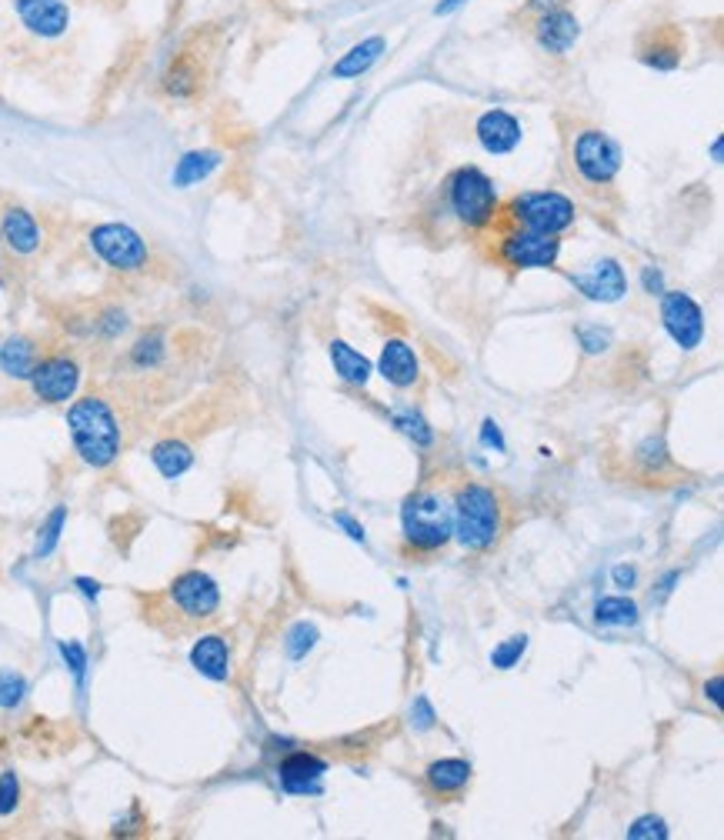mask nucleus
I'll return each instance as SVG.
<instances>
[{
	"label": "nucleus",
	"mask_w": 724,
	"mask_h": 840,
	"mask_svg": "<svg viewBox=\"0 0 724 840\" xmlns=\"http://www.w3.org/2000/svg\"><path fill=\"white\" fill-rule=\"evenodd\" d=\"M641 287H644V294H651V297H661L664 294V274L658 267H641Z\"/></svg>",
	"instance_id": "obj_41"
},
{
	"label": "nucleus",
	"mask_w": 724,
	"mask_h": 840,
	"mask_svg": "<svg viewBox=\"0 0 724 840\" xmlns=\"http://www.w3.org/2000/svg\"><path fill=\"white\" fill-rule=\"evenodd\" d=\"M391 420H394V427H398L401 434H408L414 440V444L428 447L431 440H434V430L428 427V420H424L421 414H414V410H391Z\"/></svg>",
	"instance_id": "obj_30"
},
{
	"label": "nucleus",
	"mask_w": 724,
	"mask_h": 840,
	"mask_svg": "<svg viewBox=\"0 0 724 840\" xmlns=\"http://www.w3.org/2000/svg\"><path fill=\"white\" fill-rule=\"evenodd\" d=\"M571 284L594 304H618L628 294V277H624V267L614 257H604L588 270H581V274H571Z\"/></svg>",
	"instance_id": "obj_13"
},
{
	"label": "nucleus",
	"mask_w": 724,
	"mask_h": 840,
	"mask_svg": "<svg viewBox=\"0 0 724 840\" xmlns=\"http://www.w3.org/2000/svg\"><path fill=\"white\" fill-rule=\"evenodd\" d=\"M481 440L488 447H498V450H504V437H501V430H498V424H494V420H484V427H481Z\"/></svg>",
	"instance_id": "obj_44"
},
{
	"label": "nucleus",
	"mask_w": 724,
	"mask_h": 840,
	"mask_svg": "<svg viewBox=\"0 0 724 840\" xmlns=\"http://www.w3.org/2000/svg\"><path fill=\"white\" fill-rule=\"evenodd\" d=\"M74 584L81 587V594L91 597V600H97V594H101V584H97V580H91V577H77Z\"/></svg>",
	"instance_id": "obj_48"
},
{
	"label": "nucleus",
	"mask_w": 724,
	"mask_h": 840,
	"mask_svg": "<svg viewBox=\"0 0 724 840\" xmlns=\"http://www.w3.org/2000/svg\"><path fill=\"white\" fill-rule=\"evenodd\" d=\"M201 77H204V70H201V64H197V57L191 54V50H181V54H177L164 70V94L174 97V100L194 97L197 90H201Z\"/></svg>",
	"instance_id": "obj_21"
},
{
	"label": "nucleus",
	"mask_w": 724,
	"mask_h": 840,
	"mask_svg": "<svg viewBox=\"0 0 724 840\" xmlns=\"http://www.w3.org/2000/svg\"><path fill=\"white\" fill-rule=\"evenodd\" d=\"M0 240H4V247L14 250L17 257H31L41 250L44 234L31 210L11 207V210H4V217H0Z\"/></svg>",
	"instance_id": "obj_17"
},
{
	"label": "nucleus",
	"mask_w": 724,
	"mask_h": 840,
	"mask_svg": "<svg viewBox=\"0 0 724 840\" xmlns=\"http://www.w3.org/2000/svg\"><path fill=\"white\" fill-rule=\"evenodd\" d=\"M327 354H331V364H334V374L347 380V384L354 387H364L374 374L371 360L361 354V350H354L347 340H331V347H327Z\"/></svg>",
	"instance_id": "obj_24"
},
{
	"label": "nucleus",
	"mask_w": 724,
	"mask_h": 840,
	"mask_svg": "<svg viewBox=\"0 0 724 840\" xmlns=\"http://www.w3.org/2000/svg\"><path fill=\"white\" fill-rule=\"evenodd\" d=\"M87 240H91L94 254L111 270H121V274H134V270L147 264L144 237L127 224H97Z\"/></svg>",
	"instance_id": "obj_6"
},
{
	"label": "nucleus",
	"mask_w": 724,
	"mask_h": 840,
	"mask_svg": "<svg viewBox=\"0 0 724 840\" xmlns=\"http://www.w3.org/2000/svg\"><path fill=\"white\" fill-rule=\"evenodd\" d=\"M384 50H388V40H384L381 34L361 40V44H354V47L347 50V54L331 67V77H337V80H351V77L368 74V70L381 60Z\"/></svg>",
	"instance_id": "obj_22"
},
{
	"label": "nucleus",
	"mask_w": 724,
	"mask_h": 840,
	"mask_svg": "<svg viewBox=\"0 0 724 840\" xmlns=\"http://www.w3.org/2000/svg\"><path fill=\"white\" fill-rule=\"evenodd\" d=\"M191 667L201 677L224 684V680L231 677V647H227V640L217 634H204L191 647Z\"/></svg>",
	"instance_id": "obj_20"
},
{
	"label": "nucleus",
	"mask_w": 724,
	"mask_h": 840,
	"mask_svg": "<svg viewBox=\"0 0 724 840\" xmlns=\"http://www.w3.org/2000/svg\"><path fill=\"white\" fill-rule=\"evenodd\" d=\"M334 524L344 527L347 537H351V540H357V544H364V527L357 524V520H354L351 514H344V510H341V514H334Z\"/></svg>",
	"instance_id": "obj_43"
},
{
	"label": "nucleus",
	"mask_w": 724,
	"mask_h": 840,
	"mask_svg": "<svg viewBox=\"0 0 724 840\" xmlns=\"http://www.w3.org/2000/svg\"><path fill=\"white\" fill-rule=\"evenodd\" d=\"M524 650H528V637H511V640H504L501 647H494L491 650V664L498 667V670H508V667H514L521 660V654Z\"/></svg>",
	"instance_id": "obj_34"
},
{
	"label": "nucleus",
	"mask_w": 724,
	"mask_h": 840,
	"mask_svg": "<svg viewBox=\"0 0 724 840\" xmlns=\"http://www.w3.org/2000/svg\"><path fill=\"white\" fill-rule=\"evenodd\" d=\"M37 367V344L31 337H7L0 344V370L14 380H31Z\"/></svg>",
	"instance_id": "obj_25"
},
{
	"label": "nucleus",
	"mask_w": 724,
	"mask_h": 840,
	"mask_svg": "<svg viewBox=\"0 0 724 840\" xmlns=\"http://www.w3.org/2000/svg\"><path fill=\"white\" fill-rule=\"evenodd\" d=\"M564 4H568V0H528V7L534 14H548V10H558Z\"/></svg>",
	"instance_id": "obj_47"
},
{
	"label": "nucleus",
	"mask_w": 724,
	"mask_h": 840,
	"mask_svg": "<svg viewBox=\"0 0 724 840\" xmlns=\"http://www.w3.org/2000/svg\"><path fill=\"white\" fill-rule=\"evenodd\" d=\"M221 164H224V154H221V150H191V154H184V157L174 164L171 184L181 187V190H187V187H194V184H201V180L211 177Z\"/></svg>",
	"instance_id": "obj_23"
},
{
	"label": "nucleus",
	"mask_w": 724,
	"mask_h": 840,
	"mask_svg": "<svg viewBox=\"0 0 724 840\" xmlns=\"http://www.w3.org/2000/svg\"><path fill=\"white\" fill-rule=\"evenodd\" d=\"M67 427H71L74 450L84 464L111 467L121 454V424H117L114 407L104 397H81L67 410Z\"/></svg>",
	"instance_id": "obj_1"
},
{
	"label": "nucleus",
	"mask_w": 724,
	"mask_h": 840,
	"mask_svg": "<svg viewBox=\"0 0 724 840\" xmlns=\"http://www.w3.org/2000/svg\"><path fill=\"white\" fill-rule=\"evenodd\" d=\"M508 217L521 230L558 237L574 224L578 210H574V200L558 194V190H528V194H518L508 204Z\"/></svg>",
	"instance_id": "obj_5"
},
{
	"label": "nucleus",
	"mask_w": 724,
	"mask_h": 840,
	"mask_svg": "<svg viewBox=\"0 0 724 840\" xmlns=\"http://www.w3.org/2000/svg\"><path fill=\"white\" fill-rule=\"evenodd\" d=\"M611 577H614V584L628 590V587L634 584V577H638V574H634V567H624V564H621V567H614V574H611Z\"/></svg>",
	"instance_id": "obj_46"
},
{
	"label": "nucleus",
	"mask_w": 724,
	"mask_h": 840,
	"mask_svg": "<svg viewBox=\"0 0 724 840\" xmlns=\"http://www.w3.org/2000/svg\"><path fill=\"white\" fill-rule=\"evenodd\" d=\"M464 0H441L438 4V14H451V10H458Z\"/></svg>",
	"instance_id": "obj_50"
},
{
	"label": "nucleus",
	"mask_w": 724,
	"mask_h": 840,
	"mask_svg": "<svg viewBox=\"0 0 724 840\" xmlns=\"http://www.w3.org/2000/svg\"><path fill=\"white\" fill-rule=\"evenodd\" d=\"M474 134H478V144L488 150V154L501 157V154H511V150L521 144L524 127H521L518 117L508 114V110L491 107V110H484V114L478 117V124H474Z\"/></svg>",
	"instance_id": "obj_14"
},
{
	"label": "nucleus",
	"mask_w": 724,
	"mask_h": 840,
	"mask_svg": "<svg viewBox=\"0 0 724 840\" xmlns=\"http://www.w3.org/2000/svg\"><path fill=\"white\" fill-rule=\"evenodd\" d=\"M684 57V40H681V30L664 24V27H654L648 37L641 40L638 47V60L644 67L651 70H661V74H668V70H678Z\"/></svg>",
	"instance_id": "obj_16"
},
{
	"label": "nucleus",
	"mask_w": 724,
	"mask_h": 840,
	"mask_svg": "<svg viewBox=\"0 0 724 840\" xmlns=\"http://www.w3.org/2000/svg\"><path fill=\"white\" fill-rule=\"evenodd\" d=\"M661 324L681 350L701 347L704 310L698 307V300L688 297L684 290H664L661 294Z\"/></svg>",
	"instance_id": "obj_9"
},
{
	"label": "nucleus",
	"mask_w": 724,
	"mask_h": 840,
	"mask_svg": "<svg viewBox=\"0 0 724 840\" xmlns=\"http://www.w3.org/2000/svg\"><path fill=\"white\" fill-rule=\"evenodd\" d=\"M628 837H631V840H644V837H658V840H664V837H668V827H664L661 817L648 814V817H638V820H634V824L628 827Z\"/></svg>",
	"instance_id": "obj_39"
},
{
	"label": "nucleus",
	"mask_w": 724,
	"mask_h": 840,
	"mask_svg": "<svg viewBox=\"0 0 724 840\" xmlns=\"http://www.w3.org/2000/svg\"><path fill=\"white\" fill-rule=\"evenodd\" d=\"M167 357V340L161 330H147L144 337H137V344L131 347V364L141 370H154Z\"/></svg>",
	"instance_id": "obj_29"
},
{
	"label": "nucleus",
	"mask_w": 724,
	"mask_h": 840,
	"mask_svg": "<svg viewBox=\"0 0 724 840\" xmlns=\"http://www.w3.org/2000/svg\"><path fill=\"white\" fill-rule=\"evenodd\" d=\"M534 37H538V44L548 50V54L561 57L578 44L581 20L574 17L568 7L548 10V14H538V20H534Z\"/></svg>",
	"instance_id": "obj_15"
},
{
	"label": "nucleus",
	"mask_w": 724,
	"mask_h": 840,
	"mask_svg": "<svg viewBox=\"0 0 724 840\" xmlns=\"http://www.w3.org/2000/svg\"><path fill=\"white\" fill-rule=\"evenodd\" d=\"M314 644H317V627L314 624H294L284 647L294 660H301V657H307V650H311Z\"/></svg>",
	"instance_id": "obj_33"
},
{
	"label": "nucleus",
	"mask_w": 724,
	"mask_h": 840,
	"mask_svg": "<svg viewBox=\"0 0 724 840\" xmlns=\"http://www.w3.org/2000/svg\"><path fill=\"white\" fill-rule=\"evenodd\" d=\"M638 460H641L644 467H654V470L668 464V450H664V440L661 437H648V440H644V444L638 447Z\"/></svg>",
	"instance_id": "obj_40"
},
{
	"label": "nucleus",
	"mask_w": 724,
	"mask_h": 840,
	"mask_svg": "<svg viewBox=\"0 0 724 840\" xmlns=\"http://www.w3.org/2000/svg\"><path fill=\"white\" fill-rule=\"evenodd\" d=\"M448 210L468 230H484L498 217V187L481 167H458L448 177Z\"/></svg>",
	"instance_id": "obj_3"
},
{
	"label": "nucleus",
	"mask_w": 724,
	"mask_h": 840,
	"mask_svg": "<svg viewBox=\"0 0 724 840\" xmlns=\"http://www.w3.org/2000/svg\"><path fill=\"white\" fill-rule=\"evenodd\" d=\"M411 717H414V724H418L421 730H428V727L434 724V710H431V704H428V697H418V700H414Z\"/></svg>",
	"instance_id": "obj_42"
},
{
	"label": "nucleus",
	"mask_w": 724,
	"mask_h": 840,
	"mask_svg": "<svg viewBox=\"0 0 724 840\" xmlns=\"http://www.w3.org/2000/svg\"><path fill=\"white\" fill-rule=\"evenodd\" d=\"M64 520H67V510L57 507L51 517H47V524L41 527V537H37V547H34V557H51L57 550V540H61V530H64Z\"/></svg>",
	"instance_id": "obj_31"
},
{
	"label": "nucleus",
	"mask_w": 724,
	"mask_h": 840,
	"mask_svg": "<svg viewBox=\"0 0 724 840\" xmlns=\"http://www.w3.org/2000/svg\"><path fill=\"white\" fill-rule=\"evenodd\" d=\"M401 530H404V540H408L414 550H424V554H428V550H438L448 544L454 534L451 507L444 504L438 494H431V490H421V494L404 500Z\"/></svg>",
	"instance_id": "obj_4"
},
{
	"label": "nucleus",
	"mask_w": 724,
	"mask_h": 840,
	"mask_svg": "<svg viewBox=\"0 0 724 840\" xmlns=\"http://www.w3.org/2000/svg\"><path fill=\"white\" fill-rule=\"evenodd\" d=\"M424 777H428L431 790H438V794H461L471 784V764L461 757H441L424 770Z\"/></svg>",
	"instance_id": "obj_26"
},
{
	"label": "nucleus",
	"mask_w": 724,
	"mask_h": 840,
	"mask_svg": "<svg viewBox=\"0 0 724 840\" xmlns=\"http://www.w3.org/2000/svg\"><path fill=\"white\" fill-rule=\"evenodd\" d=\"M578 340H581V347L588 350V354H604V350L611 347V330H604V327H578Z\"/></svg>",
	"instance_id": "obj_38"
},
{
	"label": "nucleus",
	"mask_w": 724,
	"mask_h": 840,
	"mask_svg": "<svg viewBox=\"0 0 724 840\" xmlns=\"http://www.w3.org/2000/svg\"><path fill=\"white\" fill-rule=\"evenodd\" d=\"M31 387L44 404H64V400H71L77 394V387H81V367H77L74 357H64V354L37 360V367L31 374Z\"/></svg>",
	"instance_id": "obj_11"
},
{
	"label": "nucleus",
	"mask_w": 724,
	"mask_h": 840,
	"mask_svg": "<svg viewBox=\"0 0 724 840\" xmlns=\"http://www.w3.org/2000/svg\"><path fill=\"white\" fill-rule=\"evenodd\" d=\"M94 327L101 330L104 337H111V340H114V337H121L127 327H131V320H127V314H124V310H117V307H107L104 314L94 320Z\"/></svg>",
	"instance_id": "obj_37"
},
{
	"label": "nucleus",
	"mask_w": 724,
	"mask_h": 840,
	"mask_svg": "<svg viewBox=\"0 0 724 840\" xmlns=\"http://www.w3.org/2000/svg\"><path fill=\"white\" fill-rule=\"evenodd\" d=\"M561 257V240L534 230H511L501 237L498 260L511 270H551Z\"/></svg>",
	"instance_id": "obj_8"
},
{
	"label": "nucleus",
	"mask_w": 724,
	"mask_h": 840,
	"mask_svg": "<svg viewBox=\"0 0 724 840\" xmlns=\"http://www.w3.org/2000/svg\"><path fill=\"white\" fill-rule=\"evenodd\" d=\"M711 157H714V164H721V157H724V140H721V137H714V144H711Z\"/></svg>",
	"instance_id": "obj_49"
},
{
	"label": "nucleus",
	"mask_w": 724,
	"mask_h": 840,
	"mask_svg": "<svg viewBox=\"0 0 724 840\" xmlns=\"http://www.w3.org/2000/svg\"><path fill=\"white\" fill-rule=\"evenodd\" d=\"M324 774H327L324 760L314 754H304V750L284 757L281 767H277V780H281V787L287 794H317Z\"/></svg>",
	"instance_id": "obj_18"
},
{
	"label": "nucleus",
	"mask_w": 724,
	"mask_h": 840,
	"mask_svg": "<svg viewBox=\"0 0 724 840\" xmlns=\"http://www.w3.org/2000/svg\"><path fill=\"white\" fill-rule=\"evenodd\" d=\"M454 534L468 550H488L501 534V500L491 487L464 484L454 497Z\"/></svg>",
	"instance_id": "obj_2"
},
{
	"label": "nucleus",
	"mask_w": 724,
	"mask_h": 840,
	"mask_svg": "<svg viewBox=\"0 0 724 840\" xmlns=\"http://www.w3.org/2000/svg\"><path fill=\"white\" fill-rule=\"evenodd\" d=\"M721 687H724V680H721V674H714V677L708 680V684H704V694H708V697H711V704H714V707H718V710L724 707V697H721Z\"/></svg>",
	"instance_id": "obj_45"
},
{
	"label": "nucleus",
	"mask_w": 724,
	"mask_h": 840,
	"mask_svg": "<svg viewBox=\"0 0 724 840\" xmlns=\"http://www.w3.org/2000/svg\"><path fill=\"white\" fill-rule=\"evenodd\" d=\"M171 600L184 617L207 620L221 607V587L214 577H207L204 570H187L171 584Z\"/></svg>",
	"instance_id": "obj_10"
},
{
	"label": "nucleus",
	"mask_w": 724,
	"mask_h": 840,
	"mask_svg": "<svg viewBox=\"0 0 724 840\" xmlns=\"http://www.w3.org/2000/svg\"><path fill=\"white\" fill-rule=\"evenodd\" d=\"M594 620L601 627H634L638 624V604L628 597H601L594 604Z\"/></svg>",
	"instance_id": "obj_28"
},
{
	"label": "nucleus",
	"mask_w": 724,
	"mask_h": 840,
	"mask_svg": "<svg viewBox=\"0 0 724 840\" xmlns=\"http://www.w3.org/2000/svg\"><path fill=\"white\" fill-rule=\"evenodd\" d=\"M14 14L27 34L41 40H57L71 27V7L67 0H14Z\"/></svg>",
	"instance_id": "obj_12"
},
{
	"label": "nucleus",
	"mask_w": 724,
	"mask_h": 840,
	"mask_svg": "<svg viewBox=\"0 0 724 840\" xmlns=\"http://www.w3.org/2000/svg\"><path fill=\"white\" fill-rule=\"evenodd\" d=\"M574 167L594 187H604L621 170V144L604 130H581L574 140Z\"/></svg>",
	"instance_id": "obj_7"
},
{
	"label": "nucleus",
	"mask_w": 724,
	"mask_h": 840,
	"mask_svg": "<svg viewBox=\"0 0 724 840\" xmlns=\"http://www.w3.org/2000/svg\"><path fill=\"white\" fill-rule=\"evenodd\" d=\"M24 694H27V680L17 670H0V707L4 710L21 707Z\"/></svg>",
	"instance_id": "obj_32"
},
{
	"label": "nucleus",
	"mask_w": 724,
	"mask_h": 840,
	"mask_svg": "<svg viewBox=\"0 0 724 840\" xmlns=\"http://www.w3.org/2000/svg\"><path fill=\"white\" fill-rule=\"evenodd\" d=\"M57 650H61V657L67 660L71 674L77 680H84V674H87V650H84V644H77V640H61Z\"/></svg>",
	"instance_id": "obj_36"
},
{
	"label": "nucleus",
	"mask_w": 724,
	"mask_h": 840,
	"mask_svg": "<svg viewBox=\"0 0 724 840\" xmlns=\"http://www.w3.org/2000/svg\"><path fill=\"white\" fill-rule=\"evenodd\" d=\"M151 460H154V467L161 470V477L177 480L194 467V450L187 447L184 440H161V444L151 450Z\"/></svg>",
	"instance_id": "obj_27"
},
{
	"label": "nucleus",
	"mask_w": 724,
	"mask_h": 840,
	"mask_svg": "<svg viewBox=\"0 0 724 840\" xmlns=\"http://www.w3.org/2000/svg\"><path fill=\"white\" fill-rule=\"evenodd\" d=\"M378 367H381V377L388 380L391 387H401V390L414 387V384H418V377H421L418 354H414V347L408 344V340H401V337H391L388 344L381 347Z\"/></svg>",
	"instance_id": "obj_19"
},
{
	"label": "nucleus",
	"mask_w": 724,
	"mask_h": 840,
	"mask_svg": "<svg viewBox=\"0 0 724 840\" xmlns=\"http://www.w3.org/2000/svg\"><path fill=\"white\" fill-rule=\"evenodd\" d=\"M17 804H21V780L14 770H4L0 774V817H11Z\"/></svg>",
	"instance_id": "obj_35"
}]
</instances>
